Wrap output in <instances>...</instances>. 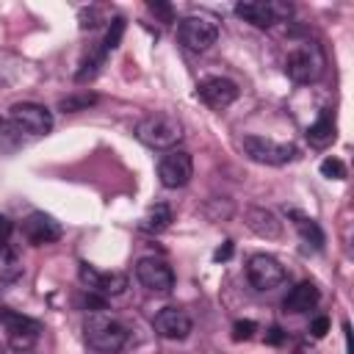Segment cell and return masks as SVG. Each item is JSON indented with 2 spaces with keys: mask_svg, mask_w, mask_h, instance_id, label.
Returning a JSON list of instances; mask_svg holds the SVG:
<instances>
[{
  "mask_svg": "<svg viewBox=\"0 0 354 354\" xmlns=\"http://www.w3.org/2000/svg\"><path fill=\"white\" fill-rule=\"evenodd\" d=\"M83 332H86V343L100 354H116L130 340V329L119 318H113V315H108L102 310H97V313H91L86 318Z\"/></svg>",
  "mask_w": 354,
  "mask_h": 354,
  "instance_id": "cell-1",
  "label": "cell"
},
{
  "mask_svg": "<svg viewBox=\"0 0 354 354\" xmlns=\"http://www.w3.org/2000/svg\"><path fill=\"white\" fill-rule=\"evenodd\" d=\"M324 69H326V55H324L321 44H315V41L296 44L285 58V75L299 86L315 83L324 75Z\"/></svg>",
  "mask_w": 354,
  "mask_h": 354,
  "instance_id": "cell-2",
  "label": "cell"
},
{
  "mask_svg": "<svg viewBox=\"0 0 354 354\" xmlns=\"http://www.w3.org/2000/svg\"><path fill=\"white\" fill-rule=\"evenodd\" d=\"M136 138L152 149H174L183 141V122L171 113H149L136 124Z\"/></svg>",
  "mask_w": 354,
  "mask_h": 354,
  "instance_id": "cell-3",
  "label": "cell"
},
{
  "mask_svg": "<svg viewBox=\"0 0 354 354\" xmlns=\"http://www.w3.org/2000/svg\"><path fill=\"white\" fill-rule=\"evenodd\" d=\"M177 36L180 41L194 50V53H205L216 44L218 39V22L210 17V14H188L180 19L177 25Z\"/></svg>",
  "mask_w": 354,
  "mask_h": 354,
  "instance_id": "cell-4",
  "label": "cell"
},
{
  "mask_svg": "<svg viewBox=\"0 0 354 354\" xmlns=\"http://www.w3.org/2000/svg\"><path fill=\"white\" fill-rule=\"evenodd\" d=\"M0 324H3V329L8 335L11 348H17V351H28L41 335V324L36 318L22 315V313H17L11 307H0Z\"/></svg>",
  "mask_w": 354,
  "mask_h": 354,
  "instance_id": "cell-5",
  "label": "cell"
},
{
  "mask_svg": "<svg viewBox=\"0 0 354 354\" xmlns=\"http://www.w3.org/2000/svg\"><path fill=\"white\" fill-rule=\"evenodd\" d=\"M241 147L254 163H263V166H285L296 158L293 144H279V141H271L263 136H243Z\"/></svg>",
  "mask_w": 354,
  "mask_h": 354,
  "instance_id": "cell-6",
  "label": "cell"
},
{
  "mask_svg": "<svg viewBox=\"0 0 354 354\" xmlns=\"http://www.w3.org/2000/svg\"><path fill=\"white\" fill-rule=\"evenodd\" d=\"M8 122L28 136H47L53 130V113L39 102H14L8 108Z\"/></svg>",
  "mask_w": 354,
  "mask_h": 354,
  "instance_id": "cell-7",
  "label": "cell"
},
{
  "mask_svg": "<svg viewBox=\"0 0 354 354\" xmlns=\"http://www.w3.org/2000/svg\"><path fill=\"white\" fill-rule=\"evenodd\" d=\"M290 11L293 8L288 3H274V0H246V3H238L235 6V14L243 22L254 25V28H271V25L288 19Z\"/></svg>",
  "mask_w": 354,
  "mask_h": 354,
  "instance_id": "cell-8",
  "label": "cell"
},
{
  "mask_svg": "<svg viewBox=\"0 0 354 354\" xmlns=\"http://www.w3.org/2000/svg\"><path fill=\"white\" fill-rule=\"evenodd\" d=\"M246 277L254 290H274L288 279V271L271 254H252L246 263Z\"/></svg>",
  "mask_w": 354,
  "mask_h": 354,
  "instance_id": "cell-9",
  "label": "cell"
},
{
  "mask_svg": "<svg viewBox=\"0 0 354 354\" xmlns=\"http://www.w3.org/2000/svg\"><path fill=\"white\" fill-rule=\"evenodd\" d=\"M158 177L163 188H183L194 177V160L185 149H169L158 163Z\"/></svg>",
  "mask_w": 354,
  "mask_h": 354,
  "instance_id": "cell-10",
  "label": "cell"
},
{
  "mask_svg": "<svg viewBox=\"0 0 354 354\" xmlns=\"http://www.w3.org/2000/svg\"><path fill=\"white\" fill-rule=\"evenodd\" d=\"M136 279L149 293H171L174 288V271L160 257H141L136 263Z\"/></svg>",
  "mask_w": 354,
  "mask_h": 354,
  "instance_id": "cell-11",
  "label": "cell"
},
{
  "mask_svg": "<svg viewBox=\"0 0 354 354\" xmlns=\"http://www.w3.org/2000/svg\"><path fill=\"white\" fill-rule=\"evenodd\" d=\"M77 274H80V282L86 285V290L100 293L102 299H108V296H122V293L127 290V277H124V274H116V271H97V268H91L88 263H80Z\"/></svg>",
  "mask_w": 354,
  "mask_h": 354,
  "instance_id": "cell-12",
  "label": "cell"
},
{
  "mask_svg": "<svg viewBox=\"0 0 354 354\" xmlns=\"http://www.w3.org/2000/svg\"><path fill=\"white\" fill-rule=\"evenodd\" d=\"M196 97L213 108V111H224L227 105H232L238 100V86L230 80V77H221V75H213V77H205L196 83Z\"/></svg>",
  "mask_w": 354,
  "mask_h": 354,
  "instance_id": "cell-13",
  "label": "cell"
},
{
  "mask_svg": "<svg viewBox=\"0 0 354 354\" xmlns=\"http://www.w3.org/2000/svg\"><path fill=\"white\" fill-rule=\"evenodd\" d=\"M152 329L163 340H185L191 335L194 324H191V315L185 310H180V307H163L152 318Z\"/></svg>",
  "mask_w": 354,
  "mask_h": 354,
  "instance_id": "cell-14",
  "label": "cell"
},
{
  "mask_svg": "<svg viewBox=\"0 0 354 354\" xmlns=\"http://www.w3.org/2000/svg\"><path fill=\"white\" fill-rule=\"evenodd\" d=\"M61 224L50 216V213H44V210H33L25 221H22V235L28 238V243H33V246H44V243H53V241H58L61 238Z\"/></svg>",
  "mask_w": 354,
  "mask_h": 354,
  "instance_id": "cell-15",
  "label": "cell"
},
{
  "mask_svg": "<svg viewBox=\"0 0 354 354\" xmlns=\"http://www.w3.org/2000/svg\"><path fill=\"white\" fill-rule=\"evenodd\" d=\"M318 299H321V293H318L315 282L304 279V282H299V285H293V288L288 290L282 307H285V313L299 315V313H310V310L318 304Z\"/></svg>",
  "mask_w": 354,
  "mask_h": 354,
  "instance_id": "cell-16",
  "label": "cell"
},
{
  "mask_svg": "<svg viewBox=\"0 0 354 354\" xmlns=\"http://www.w3.org/2000/svg\"><path fill=\"white\" fill-rule=\"evenodd\" d=\"M246 227L260 238H279L282 221L266 207H246Z\"/></svg>",
  "mask_w": 354,
  "mask_h": 354,
  "instance_id": "cell-17",
  "label": "cell"
},
{
  "mask_svg": "<svg viewBox=\"0 0 354 354\" xmlns=\"http://www.w3.org/2000/svg\"><path fill=\"white\" fill-rule=\"evenodd\" d=\"M307 141H310V147H318V149H324L335 141V119H332L329 108H324L321 116L307 127Z\"/></svg>",
  "mask_w": 354,
  "mask_h": 354,
  "instance_id": "cell-18",
  "label": "cell"
},
{
  "mask_svg": "<svg viewBox=\"0 0 354 354\" xmlns=\"http://www.w3.org/2000/svg\"><path fill=\"white\" fill-rule=\"evenodd\" d=\"M171 224V207L166 202H158L147 210V216L141 218V230L144 232H163Z\"/></svg>",
  "mask_w": 354,
  "mask_h": 354,
  "instance_id": "cell-19",
  "label": "cell"
},
{
  "mask_svg": "<svg viewBox=\"0 0 354 354\" xmlns=\"http://www.w3.org/2000/svg\"><path fill=\"white\" fill-rule=\"evenodd\" d=\"M290 218H293V224H296V230H299L304 243H310L313 249H324V232L313 218H307V216H301L296 210H290Z\"/></svg>",
  "mask_w": 354,
  "mask_h": 354,
  "instance_id": "cell-20",
  "label": "cell"
},
{
  "mask_svg": "<svg viewBox=\"0 0 354 354\" xmlns=\"http://www.w3.org/2000/svg\"><path fill=\"white\" fill-rule=\"evenodd\" d=\"M19 277H22V260H19L17 249L0 246V279L3 282H17Z\"/></svg>",
  "mask_w": 354,
  "mask_h": 354,
  "instance_id": "cell-21",
  "label": "cell"
},
{
  "mask_svg": "<svg viewBox=\"0 0 354 354\" xmlns=\"http://www.w3.org/2000/svg\"><path fill=\"white\" fill-rule=\"evenodd\" d=\"M94 102H97V94H91V91H77V94L64 97V100L58 102V108H61L64 113H77V111H86V108L94 105Z\"/></svg>",
  "mask_w": 354,
  "mask_h": 354,
  "instance_id": "cell-22",
  "label": "cell"
},
{
  "mask_svg": "<svg viewBox=\"0 0 354 354\" xmlns=\"http://www.w3.org/2000/svg\"><path fill=\"white\" fill-rule=\"evenodd\" d=\"M122 33H124V19L122 17H113L111 19V25H108V30H105V39H102V55H108L111 50H116L119 47V41H122Z\"/></svg>",
  "mask_w": 354,
  "mask_h": 354,
  "instance_id": "cell-23",
  "label": "cell"
},
{
  "mask_svg": "<svg viewBox=\"0 0 354 354\" xmlns=\"http://www.w3.org/2000/svg\"><path fill=\"white\" fill-rule=\"evenodd\" d=\"M321 174L329 177V180H343L346 177V166L337 158H324L321 160Z\"/></svg>",
  "mask_w": 354,
  "mask_h": 354,
  "instance_id": "cell-24",
  "label": "cell"
},
{
  "mask_svg": "<svg viewBox=\"0 0 354 354\" xmlns=\"http://www.w3.org/2000/svg\"><path fill=\"white\" fill-rule=\"evenodd\" d=\"M257 324L254 321H235L232 324V340H249L254 335Z\"/></svg>",
  "mask_w": 354,
  "mask_h": 354,
  "instance_id": "cell-25",
  "label": "cell"
},
{
  "mask_svg": "<svg viewBox=\"0 0 354 354\" xmlns=\"http://www.w3.org/2000/svg\"><path fill=\"white\" fill-rule=\"evenodd\" d=\"M11 232H14V221L8 216H0V246H8Z\"/></svg>",
  "mask_w": 354,
  "mask_h": 354,
  "instance_id": "cell-26",
  "label": "cell"
},
{
  "mask_svg": "<svg viewBox=\"0 0 354 354\" xmlns=\"http://www.w3.org/2000/svg\"><path fill=\"white\" fill-rule=\"evenodd\" d=\"M326 329H329V318H326V315H318V318L313 321V326H310V332H313L315 337H324Z\"/></svg>",
  "mask_w": 354,
  "mask_h": 354,
  "instance_id": "cell-27",
  "label": "cell"
},
{
  "mask_svg": "<svg viewBox=\"0 0 354 354\" xmlns=\"http://www.w3.org/2000/svg\"><path fill=\"white\" fill-rule=\"evenodd\" d=\"M149 11L152 14H160L166 22H171V6L169 3H149Z\"/></svg>",
  "mask_w": 354,
  "mask_h": 354,
  "instance_id": "cell-28",
  "label": "cell"
},
{
  "mask_svg": "<svg viewBox=\"0 0 354 354\" xmlns=\"http://www.w3.org/2000/svg\"><path fill=\"white\" fill-rule=\"evenodd\" d=\"M266 340H268V343H282V340H285V332H282L279 326H271V332H268Z\"/></svg>",
  "mask_w": 354,
  "mask_h": 354,
  "instance_id": "cell-29",
  "label": "cell"
},
{
  "mask_svg": "<svg viewBox=\"0 0 354 354\" xmlns=\"http://www.w3.org/2000/svg\"><path fill=\"white\" fill-rule=\"evenodd\" d=\"M230 254H232V243L227 241V243H224V249H218V252H216V260H227Z\"/></svg>",
  "mask_w": 354,
  "mask_h": 354,
  "instance_id": "cell-30",
  "label": "cell"
}]
</instances>
